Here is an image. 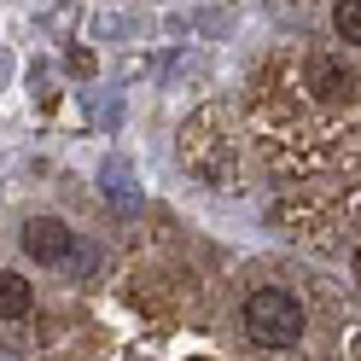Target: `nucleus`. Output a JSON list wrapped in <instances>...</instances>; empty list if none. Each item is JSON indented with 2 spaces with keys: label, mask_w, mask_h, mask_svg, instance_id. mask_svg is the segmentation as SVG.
Masks as SVG:
<instances>
[{
  "label": "nucleus",
  "mask_w": 361,
  "mask_h": 361,
  "mask_svg": "<svg viewBox=\"0 0 361 361\" xmlns=\"http://www.w3.org/2000/svg\"><path fill=\"white\" fill-rule=\"evenodd\" d=\"M180 164L204 180V187L233 192L239 175H245V134L233 123V111L204 105L198 117H187V128H180Z\"/></svg>",
  "instance_id": "f03ea898"
},
{
  "label": "nucleus",
  "mask_w": 361,
  "mask_h": 361,
  "mask_svg": "<svg viewBox=\"0 0 361 361\" xmlns=\"http://www.w3.org/2000/svg\"><path fill=\"white\" fill-rule=\"evenodd\" d=\"M350 355H355V361H361V338H355V350H350Z\"/></svg>",
  "instance_id": "1a4fd4ad"
},
{
  "label": "nucleus",
  "mask_w": 361,
  "mask_h": 361,
  "mask_svg": "<svg viewBox=\"0 0 361 361\" xmlns=\"http://www.w3.org/2000/svg\"><path fill=\"white\" fill-rule=\"evenodd\" d=\"M35 309V286L18 268H0V321H24Z\"/></svg>",
  "instance_id": "423d86ee"
},
{
  "label": "nucleus",
  "mask_w": 361,
  "mask_h": 361,
  "mask_svg": "<svg viewBox=\"0 0 361 361\" xmlns=\"http://www.w3.org/2000/svg\"><path fill=\"white\" fill-rule=\"evenodd\" d=\"M251 140L291 180L361 169V53L338 41H298L251 87Z\"/></svg>",
  "instance_id": "f257e3e1"
},
{
  "label": "nucleus",
  "mask_w": 361,
  "mask_h": 361,
  "mask_svg": "<svg viewBox=\"0 0 361 361\" xmlns=\"http://www.w3.org/2000/svg\"><path fill=\"white\" fill-rule=\"evenodd\" d=\"M239 326H245V344L262 350V355H286V350H298L303 338H309V303H303V291L298 286H286V280H262L245 291V303H239Z\"/></svg>",
  "instance_id": "7ed1b4c3"
},
{
  "label": "nucleus",
  "mask_w": 361,
  "mask_h": 361,
  "mask_svg": "<svg viewBox=\"0 0 361 361\" xmlns=\"http://www.w3.org/2000/svg\"><path fill=\"white\" fill-rule=\"evenodd\" d=\"M24 257L41 262V268L71 262V257H76V233H71V221H59V216H30V221H24Z\"/></svg>",
  "instance_id": "20e7f679"
},
{
  "label": "nucleus",
  "mask_w": 361,
  "mask_h": 361,
  "mask_svg": "<svg viewBox=\"0 0 361 361\" xmlns=\"http://www.w3.org/2000/svg\"><path fill=\"white\" fill-rule=\"evenodd\" d=\"M350 262H355V280H361V251H350Z\"/></svg>",
  "instance_id": "6e6552de"
},
{
  "label": "nucleus",
  "mask_w": 361,
  "mask_h": 361,
  "mask_svg": "<svg viewBox=\"0 0 361 361\" xmlns=\"http://www.w3.org/2000/svg\"><path fill=\"white\" fill-rule=\"evenodd\" d=\"M326 35L361 53V0H326Z\"/></svg>",
  "instance_id": "39448f33"
},
{
  "label": "nucleus",
  "mask_w": 361,
  "mask_h": 361,
  "mask_svg": "<svg viewBox=\"0 0 361 361\" xmlns=\"http://www.w3.org/2000/svg\"><path fill=\"white\" fill-rule=\"evenodd\" d=\"M71 71H76V76H94V53L76 47V53H71Z\"/></svg>",
  "instance_id": "0eeeda50"
}]
</instances>
